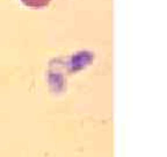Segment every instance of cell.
<instances>
[{"instance_id": "obj_1", "label": "cell", "mask_w": 167, "mask_h": 157, "mask_svg": "<svg viewBox=\"0 0 167 157\" xmlns=\"http://www.w3.org/2000/svg\"><path fill=\"white\" fill-rule=\"evenodd\" d=\"M22 1L26 2L27 5H30V6H42V5H46L49 0H22Z\"/></svg>"}]
</instances>
